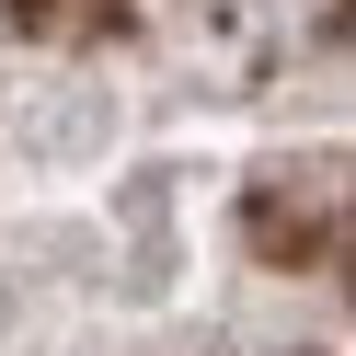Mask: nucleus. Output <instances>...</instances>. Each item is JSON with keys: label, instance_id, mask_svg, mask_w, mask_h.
Segmentation results:
<instances>
[{"label": "nucleus", "instance_id": "f257e3e1", "mask_svg": "<svg viewBox=\"0 0 356 356\" xmlns=\"http://www.w3.org/2000/svg\"><path fill=\"white\" fill-rule=\"evenodd\" d=\"M241 218H253V253H276V264H333V241H345V184H333V172H264Z\"/></svg>", "mask_w": 356, "mask_h": 356}]
</instances>
